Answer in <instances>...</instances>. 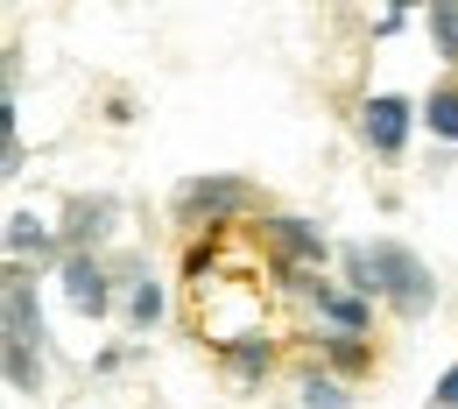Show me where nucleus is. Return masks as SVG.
<instances>
[{
	"mask_svg": "<svg viewBox=\"0 0 458 409\" xmlns=\"http://www.w3.org/2000/svg\"><path fill=\"white\" fill-rule=\"evenodd\" d=\"M352 261V290L360 296H388L402 318H423L430 303H437V283H430V268L409 254V247H395V240H374V247H352L345 254Z\"/></svg>",
	"mask_w": 458,
	"mask_h": 409,
	"instance_id": "f257e3e1",
	"label": "nucleus"
},
{
	"mask_svg": "<svg viewBox=\"0 0 458 409\" xmlns=\"http://www.w3.org/2000/svg\"><path fill=\"white\" fill-rule=\"evenodd\" d=\"M409 120H416V107H409V99H395V92H381V99H367V114H360V134H367L381 156H395L402 141H409Z\"/></svg>",
	"mask_w": 458,
	"mask_h": 409,
	"instance_id": "f03ea898",
	"label": "nucleus"
},
{
	"mask_svg": "<svg viewBox=\"0 0 458 409\" xmlns=\"http://www.w3.org/2000/svg\"><path fill=\"white\" fill-rule=\"evenodd\" d=\"M176 205H183V212H233V205H247V191L226 183V176H198V183L176 191Z\"/></svg>",
	"mask_w": 458,
	"mask_h": 409,
	"instance_id": "7ed1b4c3",
	"label": "nucleus"
},
{
	"mask_svg": "<svg viewBox=\"0 0 458 409\" xmlns=\"http://www.w3.org/2000/svg\"><path fill=\"white\" fill-rule=\"evenodd\" d=\"M64 296H71V311L99 318V311H106V276H99L92 261H71V268H64Z\"/></svg>",
	"mask_w": 458,
	"mask_h": 409,
	"instance_id": "20e7f679",
	"label": "nucleus"
},
{
	"mask_svg": "<svg viewBox=\"0 0 458 409\" xmlns=\"http://www.w3.org/2000/svg\"><path fill=\"white\" fill-rule=\"evenodd\" d=\"M268 240H276L283 254H296V261H325V234H318L310 219H276V226H268Z\"/></svg>",
	"mask_w": 458,
	"mask_h": 409,
	"instance_id": "39448f33",
	"label": "nucleus"
},
{
	"mask_svg": "<svg viewBox=\"0 0 458 409\" xmlns=\"http://www.w3.org/2000/svg\"><path fill=\"white\" fill-rule=\"evenodd\" d=\"M318 311H325V318L339 325V339H360V325H367V303H360V296L325 290V283H318Z\"/></svg>",
	"mask_w": 458,
	"mask_h": 409,
	"instance_id": "423d86ee",
	"label": "nucleus"
},
{
	"mask_svg": "<svg viewBox=\"0 0 458 409\" xmlns=\"http://www.w3.org/2000/svg\"><path fill=\"white\" fill-rule=\"evenodd\" d=\"M423 127H430V134H445V141H458V92H452V85L423 99Z\"/></svg>",
	"mask_w": 458,
	"mask_h": 409,
	"instance_id": "0eeeda50",
	"label": "nucleus"
},
{
	"mask_svg": "<svg viewBox=\"0 0 458 409\" xmlns=\"http://www.w3.org/2000/svg\"><path fill=\"white\" fill-rule=\"evenodd\" d=\"M430 36H437V57L458 64V0H437V7H430Z\"/></svg>",
	"mask_w": 458,
	"mask_h": 409,
	"instance_id": "6e6552de",
	"label": "nucleus"
},
{
	"mask_svg": "<svg viewBox=\"0 0 458 409\" xmlns=\"http://www.w3.org/2000/svg\"><path fill=\"white\" fill-rule=\"evenodd\" d=\"M303 409H352V403H345V388H339V381L310 374V381H303Z\"/></svg>",
	"mask_w": 458,
	"mask_h": 409,
	"instance_id": "1a4fd4ad",
	"label": "nucleus"
},
{
	"mask_svg": "<svg viewBox=\"0 0 458 409\" xmlns=\"http://www.w3.org/2000/svg\"><path fill=\"white\" fill-rule=\"evenodd\" d=\"M7 247H14V254H21V247H43V219L14 212V219H7Z\"/></svg>",
	"mask_w": 458,
	"mask_h": 409,
	"instance_id": "9d476101",
	"label": "nucleus"
},
{
	"mask_svg": "<svg viewBox=\"0 0 458 409\" xmlns=\"http://www.w3.org/2000/svg\"><path fill=\"white\" fill-rule=\"evenodd\" d=\"M268 360H276L268 346H254V339H233V367H240V374H268Z\"/></svg>",
	"mask_w": 458,
	"mask_h": 409,
	"instance_id": "9b49d317",
	"label": "nucleus"
},
{
	"mask_svg": "<svg viewBox=\"0 0 458 409\" xmlns=\"http://www.w3.org/2000/svg\"><path fill=\"white\" fill-rule=\"evenodd\" d=\"M127 311H134V325H156V318H163V290H156V283H141Z\"/></svg>",
	"mask_w": 458,
	"mask_h": 409,
	"instance_id": "f8f14e48",
	"label": "nucleus"
},
{
	"mask_svg": "<svg viewBox=\"0 0 458 409\" xmlns=\"http://www.w3.org/2000/svg\"><path fill=\"white\" fill-rule=\"evenodd\" d=\"M430 409H458V360L437 374V388H430Z\"/></svg>",
	"mask_w": 458,
	"mask_h": 409,
	"instance_id": "ddd939ff",
	"label": "nucleus"
},
{
	"mask_svg": "<svg viewBox=\"0 0 458 409\" xmlns=\"http://www.w3.org/2000/svg\"><path fill=\"white\" fill-rule=\"evenodd\" d=\"M7 374H14V388H29V381H36V367H29V346H7Z\"/></svg>",
	"mask_w": 458,
	"mask_h": 409,
	"instance_id": "4468645a",
	"label": "nucleus"
}]
</instances>
